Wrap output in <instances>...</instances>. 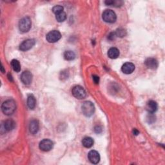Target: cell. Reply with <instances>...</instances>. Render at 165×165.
Wrapping results in <instances>:
<instances>
[{
    "mask_svg": "<svg viewBox=\"0 0 165 165\" xmlns=\"http://www.w3.org/2000/svg\"><path fill=\"white\" fill-rule=\"evenodd\" d=\"M56 18L58 22H63L66 20L67 14L64 12H62V13L56 15Z\"/></svg>",
    "mask_w": 165,
    "mask_h": 165,
    "instance_id": "21",
    "label": "cell"
},
{
    "mask_svg": "<svg viewBox=\"0 0 165 165\" xmlns=\"http://www.w3.org/2000/svg\"><path fill=\"white\" fill-rule=\"evenodd\" d=\"M8 77H9V80H10V81H13V78H12V76H11V75H10V74H9V75H8Z\"/></svg>",
    "mask_w": 165,
    "mask_h": 165,
    "instance_id": "25",
    "label": "cell"
},
{
    "mask_svg": "<svg viewBox=\"0 0 165 165\" xmlns=\"http://www.w3.org/2000/svg\"><path fill=\"white\" fill-rule=\"evenodd\" d=\"M93 80L94 81V82H95L96 84H98L99 83V78L97 75H93Z\"/></svg>",
    "mask_w": 165,
    "mask_h": 165,
    "instance_id": "23",
    "label": "cell"
},
{
    "mask_svg": "<svg viewBox=\"0 0 165 165\" xmlns=\"http://www.w3.org/2000/svg\"><path fill=\"white\" fill-rule=\"evenodd\" d=\"M16 127V123L12 119L5 121L2 126V130H4V132H8L13 130Z\"/></svg>",
    "mask_w": 165,
    "mask_h": 165,
    "instance_id": "12",
    "label": "cell"
},
{
    "mask_svg": "<svg viewBox=\"0 0 165 165\" xmlns=\"http://www.w3.org/2000/svg\"><path fill=\"white\" fill-rule=\"evenodd\" d=\"M36 43V41L33 39H28L25 41L20 45V49L22 51H27L30 50L34 46V45Z\"/></svg>",
    "mask_w": 165,
    "mask_h": 165,
    "instance_id": "7",
    "label": "cell"
},
{
    "mask_svg": "<svg viewBox=\"0 0 165 165\" xmlns=\"http://www.w3.org/2000/svg\"><path fill=\"white\" fill-rule=\"evenodd\" d=\"M102 17L105 22L110 23H114L117 19V16H116V13L112 10H105L104 13H103Z\"/></svg>",
    "mask_w": 165,
    "mask_h": 165,
    "instance_id": "4",
    "label": "cell"
},
{
    "mask_svg": "<svg viewBox=\"0 0 165 165\" xmlns=\"http://www.w3.org/2000/svg\"><path fill=\"white\" fill-rule=\"evenodd\" d=\"M11 66L16 72H19L21 70V65L20 62L17 60H13L11 61Z\"/></svg>",
    "mask_w": 165,
    "mask_h": 165,
    "instance_id": "20",
    "label": "cell"
},
{
    "mask_svg": "<svg viewBox=\"0 0 165 165\" xmlns=\"http://www.w3.org/2000/svg\"><path fill=\"white\" fill-rule=\"evenodd\" d=\"M29 130L32 134H36L39 130V123L37 120L34 119L31 121L29 125Z\"/></svg>",
    "mask_w": 165,
    "mask_h": 165,
    "instance_id": "15",
    "label": "cell"
},
{
    "mask_svg": "<svg viewBox=\"0 0 165 165\" xmlns=\"http://www.w3.org/2000/svg\"><path fill=\"white\" fill-rule=\"evenodd\" d=\"M21 80L25 85H29L32 81V75L29 71L23 72L21 75Z\"/></svg>",
    "mask_w": 165,
    "mask_h": 165,
    "instance_id": "11",
    "label": "cell"
},
{
    "mask_svg": "<svg viewBox=\"0 0 165 165\" xmlns=\"http://www.w3.org/2000/svg\"><path fill=\"white\" fill-rule=\"evenodd\" d=\"M82 112L86 117H90L92 116L95 111V107L92 103L90 101H85L82 105L81 107Z\"/></svg>",
    "mask_w": 165,
    "mask_h": 165,
    "instance_id": "3",
    "label": "cell"
},
{
    "mask_svg": "<svg viewBox=\"0 0 165 165\" xmlns=\"http://www.w3.org/2000/svg\"><path fill=\"white\" fill-rule=\"evenodd\" d=\"M61 38V33L57 31H52L46 35V39L49 43H56Z\"/></svg>",
    "mask_w": 165,
    "mask_h": 165,
    "instance_id": "6",
    "label": "cell"
},
{
    "mask_svg": "<svg viewBox=\"0 0 165 165\" xmlns=\"http://www.w3.org/2000/svg\"><path fill=\"white\" fill-rule=\"evenodd\" d=\"M1 70H2V72H3V73H4V69H3V65H2V67H1Z\"/></svg>",
    "mask_w": 165,
    "mask_h": 165,
    "instance_id": "26",
    "label": "cell"
},
{
    "mask_svg": "<svg viewBox=\"0 0 165 165\" xmlns=\"http://www.w3.org/2000/svg\"><path fill=\"white\" fill-rule=\"evenodd\" d=\"M134 70H135V65L133 63L130 62L125 63L121 67L122 72L126 74H132L134 71Z\"/></svg>",
    "mask_w": 165,
    "mask_h": 165,
    "instance_id": "10",
    "label": "cell"
},
{
    "mask_svg": "<svg viewBox=\"0 0 165 165\" xmlns=\"http://www.w3.org/2000/svg\"><path fill=\"white\" fill-rule=\"evenodd\" d=\"M31 20L30 17H25L22 18L19 23V29L20 31L23 32L25 33L29 31L31 28Z\"/></svg>",
    "mask_w": 165,
    "mask_h": 165,
    "instance_id": "2",
    "label": "cell"
},
{
    "mask_svg": "<svg viewBox=\"0 0 165 165\" xmlns=\"http://www.w3.org/2000/svg\"><path fill=\"white\" fill-rule=\"evenodd\" d=\"M82 144L85 148H90L94 145V140L90 137H86L82 139Z\"/></svg>",
    "mask_w": 165,
    "mask_h": 165,
    "instance_id": "17",
    "label": "cell"
},
{
    "mask_svg": "<svg viewBox=\"0 0 165 165\" xmlns=\"http://www.w3.org/2000/svg\"><path fill=\"white\" fill-rule=\"evenodd\" d=\"M146 110L150 114H153L156 112L157 110V103L154 101H152V100L148 101L146 105Z\"/></svg>",
    "mask_w": 165,
    "mask_h": 165,
    "instance_id": "14",
    "label": "cell"
},
{
    "mask_svg": "<svg viewBox=\"0 0 165 165\" xmlns=\"http://www.w3.org/2000/svg\"><path fill=\"white\" fill-rule=\"evenodd\" d=\"M133 133H134V135H137L139 134V131L137 129H134V130H133Z\"/></svg>",
    "mask_w": 165,
    "mask_h": 165,
    "instance_id": "24",
    "label": "cell"
},
{
    "mask_svg": "<svg viewBox=\"0 0 165 165\" xmlns=\"http://www.w3.org/2000/svg\"><path fill=\"white\" fill-rule=\"evenodd\" d=\"M36 99H35L34 96L33 95H30L28 96V99H27V105L29 107V108L31 109H34L36 107Z\"/></svg>",
    "mask_w": 165,
    "mask_h": 165,
    "instance_id": "18",
    "label": "cell"
},
{
    "mask_svg": "<svg viewBox=\"0 0 165 165\" xmlns=\"http://www.w3.org/2000/svg\"><path fill=\"white\" fill-rule=\"evenodd\" d=\"M16 109V102L13 99L5 101L2 105V110L4 114L10 116L13 114Z\"/></svg>",
    "mask_w": 165,
    "mask_h": 165,
    "instance_id": "1",
    "label": "cell"
},
{
    "mask_svg": "<svg viewBox=\"0 0 165 165\" xmlns=\"http://www.w3.org/2000/svg\"><path fill=\"white\" fill-rule=\"evenodd\" d=\"M146 66L150 69H156L158 67V62L154 58H148L145 61Z\"/></svg>",
    "mask_w": 165,
    "mask_h": 165,
    "instance_id": "13",
    "label": "cell"
},
{
    "mask_svg": "<svg viewBox=\"0 0 165 165\" xmlns=\"http://www.w3.org/2000/svg\"><path fill=\"white\" fill-rule=\"evenodd\" d=\"M72 95L76 99H84L86 96V91L85 90L84 88L81 86H74L72 88Z\"/></svg>",
    "mask_w": 165,
    "mask_h": 165,
    "instance_id": "5",
    "label": "cell"
},
{
    "mask_svg": "<svg viewBox=\"0 0 165 165\" xmlns=\"http://www.w3.org/2000/svg\"><path fill=\"white\" fill-rule=\"evenodd\" d=\"M53 147V142L50 139H43L39 143V148L45 152L50 150Z\"/></svg>",
    "mask_w": 165,
    "mask_h": 165,
    "instance_id": "8",
    "label": "cell"
},
{
    "mask_svg": "<svg viewBox=\"0 0 165 165\" xmlns=\"http://www.w3.org/2000/svg\"><path fill=\"white\" fill-rule=\"evenodd\" d=\"M88 160L93 164H97L100 161V156L96 150H91L88 153Z\"/></svg>",
    "mask_w": 165,
    "mask_h": 165,
    "instance_id": "9",
    "label": "cell"
},
{
    "mask_svg": "<svg viewBox=\"0 0 165 165\" xmlns=\"http://www.w3.org/2000/svg\"><path fill=\"white\" fill-rule=\"evenodd\" d=\"M108 56L110 59H116L119 56V50L117 48H111L108 52Z\"/></svg>",
    "mask_w": 165,
    "mask_h": 165,
    "instance_id": "16",
    "label": "cell"
},
{
    "mask_svg": "<svg viewBox=\"0 0 165 165\" xmlns=\"http://www.w3.org/2000/svg\"><path fill=\"white\" fill-rule=\"evenodd\" d=\"M75 57V53L73 51L68 50L64 53V57L67 61H72Z\"/></svg>",
    "mask_w": 165,
    "mask_h": 165,
    "instance_id": "19",
    "label": "cell"
},
{
    "mask_svg": "<svg viewBox=\"0 0 165 165\" xmlns=\"http://www.w3.org/2000/svg\"><path fill=\"white\" fill-rule=\"evenodd\" d=\"M52 11H53V13L56 14V15L57 14H60L62 13V12H63V7L60 5H56L55 6V7H53Z\"/></svg>",
    "mask_w": 165,
    "mask_h": 165,
    "instance_id": "22",
    "label": "cell"
}]
</instances>
